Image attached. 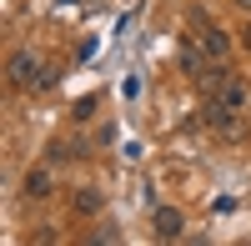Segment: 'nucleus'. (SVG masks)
<instances>
[{
    "mask_svg": "<svg viewBox=\"0 0 251 246\" xmlns=\"http://www.w3.org/2000/svg\"><path fill=\"white\" fill-rule=\"evenodd\" d=\"M10 80H15V86H25V91H46L55 75L46 71V60H35L30 50H15V55H10Z\"/></svg>",
    "mask_w": 251,
    "mask_h": 246,
    "instance_id": "obj_1",
    "label": "nucleus"
},
{
    "mask_svg": "<svg viewBox=\"0 0 251 246\" xmlns=\"http://www.w3.org/2000/svg\"><path fill=\"white\" fill-rule=\"evenodd\" d=\"M196 35H201V46H206L211 60H226V55H231V35H226L221 25H211L206 15H196Z\"/></svg>",
    "mask_w": 251,
    "mask_h": 246,
    "instance_id": "obj_2",
    "label": "nucleus"
},
{
    "mask_svg": "<svg viewBox=\"0 0 251 246\" xmlns=\"http://www.w3.org/2000/svg\"><path fill=\"white\" fill-rule=\"evenodd\" d=\"M206 121H211L221 136H241V116H236V106H226V100H216V96H206Z\"/></svg>",
    "mask_w": 251,
    "mask_h": 246,
    "instance_id": "obj_3",
    "label": "nucleus"
},
{
    "mask_svg": "<svg viewBox=\"0 0 251 246\" xmlns=\"http://www.w3.org/2000/svg\"><path fill=\"white\" fill-rule=\"evenodd\" d=\"M151 226H156V236H161V241H176V236L186 231V216H181L176 206H156V216H151Z\"/></svg>",
    "mask_w": 251,
    "mask_h": 246,
    "instance_id": "obj_4",
    "label": "nucleus"
},
{
    "mask_svg": "<svg viewBox=\"0 0 251 246\" xmlns=\"http://www.w3.org/2000/svg\"><path fill=\"white\" fill-rule=\"evenodd\" d=\"M71 206H75L80 216H100V206H106V196H100L96 186H75V191H71Z\"/></svg>",
    "mask_w": 251,
    "mask_h": 246,
    "instance_id": "obj_5",
    "label": "nucleus"
},
{
    "mask_svg": "<svg viewBox=\"0 0 251 246\" xmlns=\"http://www.w3.org/2000/svg\"><path fill=\"white\" fill-rule=\"evenodd\" d=\"M216 100H226V106H236V111H241V106H246V86H241L236 75H226V80H221V91H216Z\"/></svg>",
    "mask_w": 251,
    "mask_h": 246,
    "instance_id": "obj_6",
    "label": "nucleus"
},
{
    "mask_svg": "<svg viewBox=\"0 0 251 246\" xmlns=\"http://www.w3.org/2000/svg\"><path fill=\"white\" fill-rule=\"evenodd\" d=\"M25 196L30 201H46L50 196V171H25Z\"/></svg>",
    "mask_w": 251,
    "mask_h": 246,
    "instance_id": "obj_7",
    "label": "nucleus"
},
{
    "mask_svg": "<svg viewBox=\"0 0 251 246\" xmlns=\"http://www.w3.org/2000/svg\"><path fill=\"white\" fill-rule=\"evenodd\" d=\"M91 116H96V96H80L75 100V121H91Z\"/></svg>",
    "mask_w": 251,
    "mask_h": 246,
    "instance_id": "obj_8",
    "label": "nucleus"
},
{
    "mask_svg": "<svg viewBox=\"0 0 251 246\" xmlns=\"http://www.w3.org/2000/svg\"><path fill=\"white\" fill-rule=\"evenodd\" d=\"M236 10H251V0H236Z\"/></svg>",
    "mask_w": 251,
    "mask_h": 246,
    "instance_id": "obj_9",
    "label": "nucleus"
},
{
    "mask_svg": "<svg viewBox=\"0 0 251 246\" xmlns=\"http://www.w3.org/2000/svg\"><path fill=\"white\" fill-rule=\"evenodd\" d=\"M241 40H246V50H251V25H246V35H241Z\"/></svg>",
    "mask_w": 251,
    "mask_h": 246,
    "instance_id": "obj_10",
    "label": "nucleus"
}]
</instances>
